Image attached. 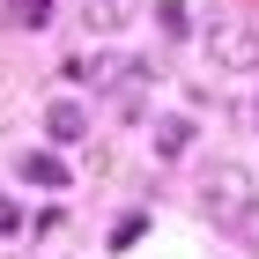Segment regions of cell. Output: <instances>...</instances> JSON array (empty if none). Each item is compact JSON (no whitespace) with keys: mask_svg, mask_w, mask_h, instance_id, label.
I'll return each instance as SVG.
<instances>
[{"mask_svg":"<svg viewBox=\"0 0 259 259\" xmlns=\"http://www.w3.org/2000/svg\"><path fill=\"white\" fill-rule=\"evenodd\" d=\"M45 15H52V0H22V8H15L22 30H45Z\"/></svg>","mask_w":259,"mask_h":259,"instance_id":"cell-9","label":"cell"},{"mask_svg":"<svg viewBox=\"0 0 259 259\" xmlns=\"http://www.w3.org/2000/svg\"><path fill=\"white\" fill-rule=\"evenodd\" d=\"M45 134H52V141H81V134H89V111L67 104V97H52V104H45Z\"/></svg>","mask_w":259,"mask_h":259,"instance_id":"cell-3","label":"cell"},{"mask_svg":"<svg viewBox=\"0 0 259 259\" xmlns=\"http://www.w3.org/2000/svg\"><path fill=\"white\" fill-rule=\"evenodd\" d=\"M141 230H148V215H126V222H111V252H126V244H141Z\"/></svg>","mask_w":259,"mask_h":259,"instance_id":"cell-8","label":"cell"},{"mask_svg":"<svg viewBox=\"0 0 259 259\" xmlns=\"http://www.w3.org/2000/svg\"><path fill=\"white\" fill-rule=\"evenodd\" d=\"M156 22L170 30V37H185V22H193V15H185V0H156Z\"/></svg>","mask_w":259,"mask_h":259,"instance_id":"cell-7","label":"cell"},{"mask_svg":"<svg viewBox=\"0 0 259 259\" xmlns=\"http://www.w3.org/2000/svg\"><path fill=\"white\" fill-rule=\"evenodd\" d=\"M207 52H215V67H259V30H252V15H237V8H222L215 22H207Z\"/></svg>","mask_w":259,"mask_h":259,"instance_id":"cell-2","label":"cell"},{"mask_svg":"<svg viewBox=\"0 0 259 259\" xmlns=\"http://www.w3.org/2000/svg\"><path fill=\"white\" fill-rule=\"evenodd\" d=\"M15 230H22V207H15L8 193H0V237H15Z\"/></svg>","mask_w":259,"mask_h":259,"instance_id":"cell-10","label":"cell"},{"mask_svg":"<svg viewBox=\"0 0 259 259\" xmlns=\"http://www.w3.org/2000/svg\"><path fill=\"white\" fill-rule=\"evenodd\" d=\"M156 148H163V156H185V148H193V126H185V119H170V126L156 134Z\"/></svg>","mask_w":259,"mask_h":259,"instance_id":"cell-6","label":"cell"},{"mask_svg":"<svg viewBox=\"0 0 259 259\" xmlns=\"http://www.w3.org/2000/svg\"><path fill=\"white\" fill-rule=\"evenodd\" d=\"M200 215L215 222L222 237H244L259 252V178H244L237 163H215L200 178Z\"/></svg>","mask_w":259,"mask_h":259,"instance_id":"cell-1","label":"cell"},{"mask_svg":"<svg viewBox=\"0 0 259 259\" xmlns=\"http://www.w3.org/2000/svg\"><path fill=\"white\" fill-rule=\"evenodd\" d=\"M15 178H30V185H67V163L52 156V148H30V156L15 163Z\"/></svg>","mask_w":259,"mask_h":259,"instance_id":"cell-4","label":"cell"},{"mask_svg":"<svg viewBox=\"0 0 259 259\" xmlns=\"http://www.w3.org/2000/svg\"><path fill=\"white\" fill-rule=\"evenodd\" d=\"M126 15H134V0H89V8H81V22H89V30H119Z\"/></svg>","mask_w":259,"mask_h":259,"instance_id":"cell-5","label":"cell"}]
</instances>
